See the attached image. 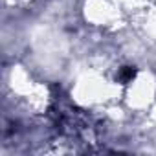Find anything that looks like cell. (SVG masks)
I'll return each mask as SVG.
<instances>
[{
	"label": "cell",
	"instance_id": "6da1fadb",
	"mask_svg": "<svg viewBox=\"0 0 156 156\" xmlns=\"http://www.w3.org/2000/svg\"><path fill=\"white\" fill-rule=\"evenodd\" d=\"M134 77H136V68H134V66H123V68L118 72V81H119L121 85L132 83Z\"/></svg>",
	"mask_w": 156,
	"mask_h": 156
}]
</instances>
